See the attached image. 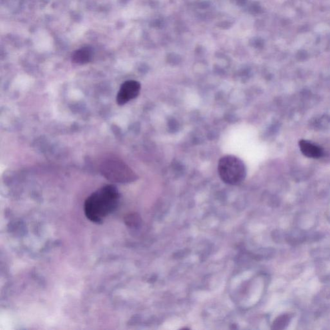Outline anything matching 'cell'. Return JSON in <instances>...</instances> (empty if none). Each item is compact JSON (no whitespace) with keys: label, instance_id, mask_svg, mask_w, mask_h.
<instances>
[{"label":"cell","instance_id":"6da1fadb","mask_svg":"<svg viewBox=\"0 0 330 330\" xmlns=\"http://www.w3.org/2000/svg\"><path fill=\"white\" fill-rule=\"evenodd\" d=\"M119 199V191L115 186H104L85 200V215L90 221L101 224L117 209Z\"/></svg>","mask_w":330,"mask_h":330},{"label":"cell","instance_id":"7a4b0ae2","mask_svg":"<svg viewBox=\"0 0 330 330\" xmlns=\"http://www.w3.org/2000/svg\"><path fill=\"white\" fill-rule=\"evenodd\" d=\"M218 173L224 183L237 185L245 180L247 169L245 163L236 156H224L218 163Z\"/></svg>","mask_w":330,"mask_h":330},{"label":"cell","instance_id":"3957f363","mask_svg":"<svg viewBox=\"0 0 330 330\" xmlns=\"http://www.w3.org/2000/svg\"><path fill=\"white\" fill-rule=\"evenodd\" d=\"M100 171L104 177L115 183H129L137 179L135 172L118 159L105 160L101 163Z\"/></svg>","mask_w":330,"mask_h":330},{"label":"cell","instance_id":"277c9868","mask_svg":"<svg viewBox=\"0 0 330 330\" xmlns=\"http://www.w3.org/2000/svg\"><path fill=\"white\" fill-rule=\"evenodd\" d=\"M141 90V84L135 80H129L122 84L118 92L116 101L119 105H125L138 97Z\"/></svg>","mask_w":330,"mask_h":330},{"label":"cell","instance_id":"5b68a950","mask_svg":"<svg viewBox=\"0 0 330 330\" xmlns=\"http://www.w3.org/2000/svg\"><path fill=\"white\" fill-rule=\"evenodd\" d=\"M299 147L303 155L308 157L317 159V158L321 157L323 155V151L321 147L314 145L311 142L306 141V140L300 141Z\"/></svg>","mask_w":330,"mask_h":330},{"label":"cell","instance_id":"8992f818","mask_svg":"<svg viewBox=\"0 0 330 330\" xmlns=\"http://www.w3.org/2000/svg\"><path fill=\"white\" fill-rule=\"evenodd\" d=\"M91 58V51L88 48H84L74 54L73 60L76 63L84 64L89 62Z\"/></svg>","mask_w":330,"mask_h":330},{"label":"cell","instance_id":"52a82bcc","mask_svg":"<svg viewBox=\"0 0 330 330\" xmlns=\"http://www.w3.org/2000/svg\"><path fill=\"white\" fill-rule=\"evenodd\" d=\"M141 218L137 214H130L125 218V223L127 224L129 227H137L141 223Z\"/></svg>","mask_w":330,"mask_h":330},{"label":"cell","instance_id":"ba28073f","mask_svg":"<svg viewBox=\"0 0 330 330\" xmlns=\"http://www.w3.org/2000/svg\"><path fill=\"white\" fill-rule=\"evenodd\" d=\"M288 320H289V318L286 317V316H281L279 319L276 320L273 325L275 326V329H280L281 326L285 325L287 324Z\"/></svg>","mask_w":330,"mask_h":330}]
</instances>
